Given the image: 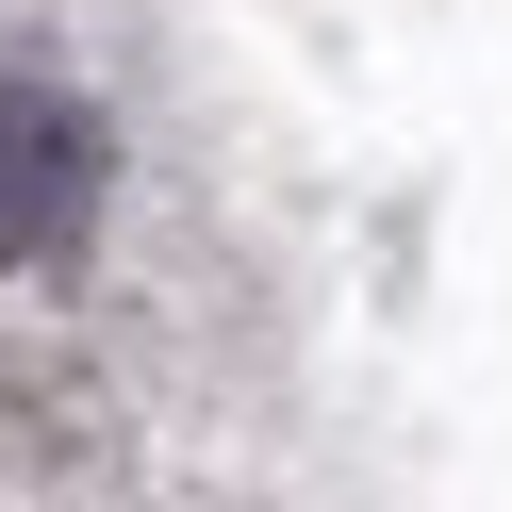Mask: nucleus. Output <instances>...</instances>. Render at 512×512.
Returning a JSON list of instances; mask_svg holds the SVG:
<instances>
[{
    "label": "nucleus",
    "instance_id": "nucleus-1",
    "mask_svg": "<svg viewBox=\"0 0 512 512\" xmlns=\"http://www.w3.org/2000/svg\"><path fill=\"white\" fill-rule=\"evenodd\" d=\"M83 199H100V116L50 100V83H0V265L67 248Z\"/></svg>",
    "mask_w": 512,
    "mask_h": 512
}]
</instances>
